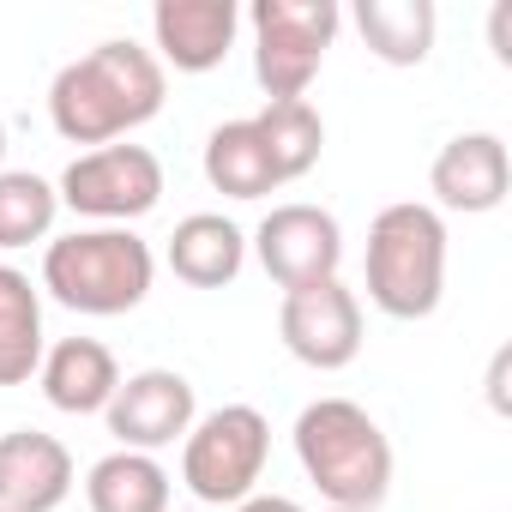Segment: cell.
<instances>
[{"label":"cell","mask_w":512,"mask_h":512,"mask_svg":"<svg viewBox=\"0 0 512 512\" xmlns=\"http://www.w3.org/2000/svg\"><path fill=\"white\" fill-rule=\"evenodd\" d=\"M163 61L127 37L97 43L91 55L67 61L49 85V121L67 145H115L163 109Z\"/></svg>","instance_id":"cell-1"},{"label":"cell","mask_w":512,"mask_h":512,"mask_svg":"<svg viewBox=\"0 0 512 512\" xmlns=\"http://www.w3.org/2000/svg\"><path fill=\"white\" fill-rule=\"evenodd\" d=\"M296 458L332 512H374L392 494V440L356 398H314L296 416Z\"/></svg>","instance_id":"cell-2"},{"label":"cell","mask_w":512,"mask_h":512,"mask_svg":"<svg viewBox=\"0 0 512 512\" xmlns=\"http://www.w3.org/2000/svg\"><path fill=\"white\" fill-rule=\"evenodd\" d=\"M157 260H151V241L115 223H91L73 235H55L43 247V290L91 320H115L133 314L151 296Z\"/></svg>","instance_id":"cell-3"},{"label":"cell","mask_w":512,"mask_h":512,"mask_svg":"<svg viewBox=\"0 0 512 512\" xmlns=\"http://www.w3.org/2000/svg\"><path fill=\"white\" fill-rule=\"evenodd\" d=\"M368 302L386 320H428L446 296V223L434 205L398 199L368 223Z\"/></svg>","instance_id":"cell-4"},{"label":"cell","mask_w":512,"mask_h":512,"mask_svg":"<svg viewBox=\"0 0 512 512\" xmlns=\"http://www.w3.org/2000/svg\"><path fill=\"white\" fill-rule=\"evenodd\" d=\"M338 0H253V73H260L266 103H296L326 67V49L338 43Z\"/></svg>","instance_id":"cell-5"},{"label":"cell","mask_w":512,"mask_h":512,"mask_svg":"<svg viewBox=\"0 0 512 512\" xmlns=\"http://www.w3.org/2000/svg\"><path fill=\"white\" fill-rule=\"evenodd\" d=\"M272 422L253 404H223L211 416H193L181 440V482L205 506H241L266 476Z\"/></svg>","instance_id":"cell-6"},{"label":"cell","mask_w":512,"mask_h":512,"mask_svg":"<svg viewBox=\"0 0 512 512\" xmlns=\"http://www.w3.org/2000/svg\"><path fill=\"white\" fill-rule=\"evenodd\" d=\"M55 193L79 217L127 229L133 217L157 211V199H163V163L145 145H97V151H79L61 169V187Z\"/></svg>","instance_id":"cell-7"},{"label":"cell","mask_w":512,"mask_h":512,"mask_svg":"<svg viewBox=\"0 0 512 512\" xmlns=\"http://www.w3.org/2000/svg\"><path fill=\"white\" fill-rule=\"evenodd\" d=\"M253 253H260V266L278 290L326 284L344 266V229H338L332 211H320L308 199H290V205H272L266 223L253 229Z\"/></svg>","instance_id":"cell-8"},{"label":"cell","mask_w":512,"mask_h":512,"mask_svg":"<svg viewBox=\"0 0 512 512\" xmlns=\"http://www.w3.org/2000/svg\"><path fill=\"white\" fill-rule=\"evenodd\" d=\"M278 332H284V350L320 374H338L362 356V302L356 290H344L338 278L326 284H302V290H284V308H278Z\"/></svg>","instance_id":"cell-9"},{"label":"cell","mask_w":512,"mask_h":512,"mask_svg":"<svg viewBox=\"0 0 512 512\" xmlns=\"http://www.w3.org/2000/svg\"><path fill=\"white\" fill-rule=\"evenodd\" d=\"M193 416H199L193 380L175 374V368H139V374H127V380L115 386L109 410H103L109 434H115L127 452H151V458H157L163 446L187 440Z\"/></svg>","instance_id":"cell-10"},{"label":"cell","mask_w":512,"mask_h":512,"mask_svg":"<svg viewBox=\"0 0 512 512\" xmlns=\"http://www.w3.org/2000/svg\"><path fill=\"white\" fill-rule=\"evenodd\" d=\"M506 187H512V157H506V139L500 133H458V139L440 145V157L428 169L434 205L464 211V217L500 211L506 205Z\"/></svg>","instance_id":"cell-11"},{"label":"cell","mask_w":512,"mask_h":512,"mask_svg":"<svg viewBox=\"0 0 512 512\" xmlns=\"http://www.w3.org/2000/svg\"><path fill=\"white\" fill-rule=\"evenodd\" d=\"M73 494V452L43 428L0 434V512H55Z\"/></svg>","instance_id":"cell-12"},{"label":"cell","mask_w":512,"mask_h":512,"mask_svg":"<svg viewBox=\"0 0 512 512\" xmlns=\"http://www.w3.org/2000/svg\"><path fill=\"white\" fill-rule=\"evenodd\" d=\"M235 31H241L235 0H157V7H151L157 55L175 73H211V67H223V55L235 49Z\"/></svg>","instance_id":"cell-13"},{"label":"cell","mask_w":512,"mask_h":512,"mask_svg":"<svg viewBox=\"0 0 512 512\" xmlns=\"http://www.w3.org/2000/svg\"><path fill=\"white\" fill-rule=\"evenodd\" d=\"M43 398L61 410V416H97L109 410L115 386H121V368H115V350L97 344V338H61L55 350H43Z\"/></svg>","instance_id":"cell-14"},{"label":"cell","mask_w":512,"mask_h":512,"mask_svg":"<svg viewBox=\"0 0 512 512\" xmlns=\"http://www.w3.org/2000/svg\"><path fill=\"white\" fill-rule=\"evenodd\" d=\"M163 260H169V272H175L181 284H193V290H223V284H235L241 266H247V235H241L223 211H193V217L175 223Z\"/></svg>","instance_id":"cell-15"},{"label":"cell","mask_w":512,"mask_h":512,"mask_svg":"<svg viewBox=\"0 0 512 512\" xmlns=\"http://www.w3.org/2000/svg\"><path fill=\"white\" fill-rule=\"evenodd\" d=\"M205 181L217 193H229V199H266V193L284 187L260 127H253V115L211 127V139H205Z\"/></svg>","instance_id":"cell-16"},{"label":"cell","mask_w":512,"mask_h":512,"mask_svg":"<svg viewBox=\"0 0 512 512\" xmlns=\"http://www.w3.org/2000/svg\"><path fill=\"white\" fill-rule=\"evenodd\" d=\"M356 31L386 67H422L434 55L440 13H434V0H362Z\"/></svg>","instance_id":"cell-17"},{"label":"cell","mask_w":512,"mask_h":512,"mask_svg":"<svg viewBox=\"0 0 512 512\" xmlns=\"http://www.w3.org/2000/svg\"><path fill=\"white\" fill-rule=\"evenodd\" d=\"M43 296L19 266H0V386H25L43 368Z\"/></svg>","instance_id":"cell-18"},{"label":"cell","mask_w":512,"mask_h":512,"mask_svg":"<svg viewBox=\"0 0 512 512\" xmlns=\"http://www.w3.org/2000/svg\"><path fill=\"white\" fill-rule=\"evenodd\" d=\"M91 512H169V470L151 452H109L85 476Z\"/></svg>","instance_id":"cell-19"},{"label":"cell","mask_w":512,"mask_h":512,"mask_svg":"<svg viewBox=\"0 0 512 512\" xmlns=\"http://www.w3.org/2000/svg\"><path fill=\"white\" fill-rule=\"evenodd\" d=\"M253 127H260V139H266V151L278 163V181H302L320 163V151H326V121H320V109L308 97L266 103L260 115H253Z\"/></svg>","instance_id":"cell-20"},{"label":"cell","mask_w":512,"mask_h":512,"mask_svg":"<svg viewBox=\"0 0 512 512\" xmlns=\"http://www.w3.org/2000/svg\"><path fill=\"white\" fill-rule=\"evenodd\" d=\"M55 217H61L55 181H43V175H31V169H0V247L49 241Z\"/></svg>","instance_id":"cell-21"},{"label":"cell","mask_w":512,"mask_h":512,"mask_svg":"<svg viewBox=\"0 0 512 512\" xmlns=\"http://www.w3.org/2000/svg\"><path fill=\"white\" fill-rule=\"evenodd\" d=\"M235 512H308L302 500H290V494H247Z\"/></svg>","instance_id":"cell-22"},{"label":"cell","mask_w":512,"mask_h":512,"mask_svg":"<svg viewBox=\"0 0 512 512\" xmlns=\"http://www.w3.org/2000/svg\"><path fill=\"white\" fill-rule=\"evenodd\" d=\"M506 362H512V356L500 350V356H494V374H488V398H494V410H506Z\"/></svg>","instance_id":"cell-23"},{"label":"cell","mask_w":512,"mask_h":512,"mask_svg":"<svg viewBox=\"0 0 512 512\" xmlns=\"http://www.w3.org/2000/svg\"><path fill=\"white\" fill-rule=\"evenodd\" d=\"M0 163H7V121H0Z\"/></svg>","instance_id":"cell-24"}]
</instances>
